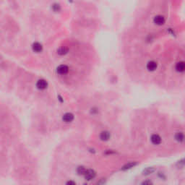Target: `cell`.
I'll list each match as a JSON object with an SVG mask.
<instances>
[{
    "label": "cell",
    "instance_id": "6da1fadb",
    "mask_svg": "<svg viewBox=\"0 0 185 185\" xmlns=\"http://www.w3.org/2000/svg\"><path fill=\"white\" fill-rule=\"evenodd\" d=\"M68 72H69V67H68V66L65 65H59V67L56 68V72L59 75H64L67 74Z\"/></svg>",
    "mask_w": 185,
    "mask_h": 185
},
{
    "label": "cell",
    "instance_id": "7a4b0ae2",
    "mask_svg": "<svg viewBox=\"0 0 185 185\" xmlns=\"http://www.w3.org/2000/svg\"><path fill=\"white\" fill-rule=\"evenodd\" d=\"M36 87L39 90H45L48 87V82L45 80L41 79L39 80H38L36 83Z\"/></svg>",
    "mask_w": 185,
    "mask_h": 185
},
{
    "label": "cell",
    "instance_id": "3957f363",
    "mask_svg": "<svg viewBox=\"0 0 185 185\" xmlns=\"http://www.w3.org/2000/svg\"><path fill=\"white\" fill-rule=\"evenodd\" d=\"M95 175H96V173L94 170L93 169H88V170H86L85 173L84 174V177L85 178V179L87 180H91L93 179H94L95 177Z\"/></svg>",
    "mask_w": 185,
    "mask_h": 185
},
{
    "label": "cell",
    "instance_id": "277c9868",
    "mask_svg": "<svg viewBox=\"0 0 185 185\" xmlns=\"http://www.w3.org/2000/svg\"><path fill=\"white\" fill-rule=\"evenodd\" d=\"M33 51L36 53H41L43 51V46L39 42H35L32 45Z\"/></svg>",
    "mask_w": 185,
    "mask_h": 185
},
{
    "label": "cell",
    "instance_id": "5b68a950",
    "mask_svg": "<svg viewBox=\"0 0 185 185\" xmlns=\"http://www.w3.org/2000/svg\"><path fill=\"white\" fill-rule=\"evenodd\" d=\"M73 119H74V115L72 113H66L62 116V120L64 121L65 122H67V123L72 121Z\"/></svg>",
    "mask_w": 185,
    "mask_h": 185
},
{
    "label": "cell",
    "instance_id": "8992f818",
    "mask_svg": "<svg viewBox=\"0 0 185 185\" xmlns=\"http://www.w3.org/2000/svg\"><path fill=\"white\" fill-rule=\"evenodd\" d=\"M151 142L154 145H159L160 143H161V138L158 135H156V134H154L151 136Z\"/></svg>",
    "mask_w": 185,
    "mask_h": 185
},
{
    "label": "cell",
    "instance_id": "52a82bcc",
    "mask_svg": "<svg viewBox=\"0 0 185 185\" xmlns=\"http://www.w3.org/2000/svg\"><path fill=\"white\" fill-rule=\"evenodd\" d=\"M110 137H111V135H110V133L108 131H104V132H101V135H100V138L103 141L109 140L110 139Z\"/></svg>",
    "mask_w": 185,
    "mask_h": 185
},
{
    "label": "cell",
    "instance_id": "ba28073f",
    "mask_svg": "<svg viewBox=\"0 0 185 185\" xmlns=\"http://www.w3.org/2000/svg\"><path fill=\"white\" fill-rule=\"evenodd\" d=\"M157 68V63L154 61H150L147 65V69L149 71H153Z\"/></svg>",
    "mask_w": 185,
    "mask_h": 185
},
{
    "label": "cell",
    "instance_id": "9c48e42d",
    "mask_svg": "<svg viewBox=\"0 0 185 185\" xmlns=\"http://www.w3.org/2000/svg\"><path fill=\"white\" fill-rule=\"evenodd\" d=\"M164 22H165V19L161 15H158V16H156L154 18V23L155 24H157V25H163L164 23Z\"/></svg>",
    "mask_w": 185,
    "mask_h": 185
},
{
    "label": "cell",
    "instance_id": "30bf717a",
    "mask_svg": "<svg viewBox=\"0 0 185 185\" xmlns=\"http://www.w3.org/2000/svg\"><path fill=\"white\" fill-rule=\"evenodd\" d=\"M136 165H137V162H129L124 165L123 167L121 168V170H122V171L129 170V169H131V168H133V167H135Z\"/></svg>",
    "mask_w": 185,
    "mask_h": 185
},
{
    "label": "cell",
    "instance_id": "8fae6325",
    "mask_svg": "<svg viewBox=\"0 0 185 185\" xmlns=\"http://www.w3.org/2000/svg\"><path fill=\"white\" fill-rule=\"evenodd\" d=\"M185 69V65H184V62H178L176 65V70L179 72H184Z\"/></svg>",
    "mask_w": 185,
    "mask_h": 185
},
{
    "label": "cell",
    "instance_id": "7c38bea8",
    "mask_svg": "<svg viewBox=\"0 0 185 185\" xmlns=\"http://www.w3.org/2000/svg\"><path fill=\"white\" fill-rule=\"evenodd\" d=\"M155 171V169L153 167H148V168H146L145 169L143 170V175H149V174H153Z\"/></svg>",
    "mask_w": 185,
    "mask_h": 185
},
{
    "label": "cell",
    "instance_id": "4fadbf2b",
    "mask_svg": "<svg viewBox=\"0 0 185 185\" xmlns=\"http://www.w3.org/2000/svg\"><path fill=\"white\" fill-rule=\"evenodd\" d=\"M175 138L176 140L179 142V143H182L184 141V134L183 132H177L176 135H175Z\"/></svg>",
    "mask_w": 185,
    "mask_h": 185
},
{
    "label": "cell",
    "instance_id": "5bb4252c",
    "mask_svg": "<svg viewBox=\"0 0 185 185\" xmlns=\"http://www.w3.org/2000/svg\"><path fill=\"white\" fill-rule=\"evenodd\" d=\"M67 51H68L67 48H66L65 47H61V48H59V49H58V51H57V53H59V54H60V55H64V54H65V53H67Z\"/></svg>",
    "mask_w": 185,
    "mask_h": 185
},
{
    "label": "cell",
    "instance_id": "9a60e30c",
    "mask_svg": "<svg viewBox=\"0 0 185 185\" xmlns=\"http://www.w3.org/2000/svg\"><path fill=\"white\" fill-rule=\"evenodd\" d=\"M86 170H87V169H85V167H83V166H80V167L77 168V173H78L79 174L84 175L85 173V171H86Z\"/></svg>",
    "mask_w": 185,
    "mask_h": 185
},
{
    "label": "cell",
    "instance_id": "2e32d148",
    "mask_svg": "<svg viewBox=\"0 0 185 185\" xmlns=\"http://www.w3.org/2000/svg\"><path fill=\"white\" fill-rule=\"evenodd\" d=\"M141 185H153V184L150 180H145L141 184Z\"/></svg>",
    "mask_w": 185,
    "mask_h": 185
},
{
    "label": "cell",
    "instance_id": "e0dca14e",
    "mask_svg": "<svg viewBox=\"0 0 185 185\" xmlns=\"http://www.w3.org/2000/svg\"><path fill=\"white\" fill-rule=\"evenodd\" d=\"M105 182H106V179H102L100 180V181L96 184V185H104Z\"/></svg>",
    "mask_w": 185,
    "mask_h": 185
},
{
    "label": "cell",
    "instance_id": "ac0fdd59",
    "mask_svg": "<svg viewBox=\"0 0 185 185\" xmlns=\"http://www.w3.org/2000/svg\"><path fill=\"white\" fill-rule=\"evenodd\" d=\"M66 185H76V184L73 181H68L66 183Z\"/></svg>",
    "mask_w": 185,
    "mask_h": 185
}]
</instances>
